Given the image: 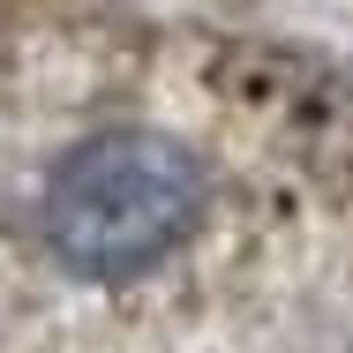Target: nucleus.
Here are the masks:
<instances>
[{"instance_id": "1", "label": "nucleus", "mask_w": 353, "mask_h": 353, "mask_svg": "<svg viewBox=\"0 0 353 353\" xmlns=\"http://www.w3.org/2000/svg\"><path fill=\"white\" fill-rule=\"evenodd\" d=\"M203 165L158 128H105L75 143L46 181V241L75 279H136L188 241Z\"/></svg>"}]
</instances>
